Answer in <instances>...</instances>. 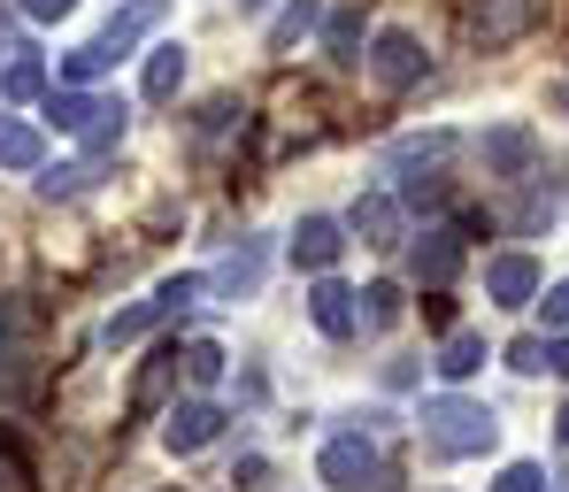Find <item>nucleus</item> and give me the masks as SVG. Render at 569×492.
Segmentation results:
<instances>
[{"label": "nucleus", "instance_id": "f257e3e1", "mask_svg": "<svg viewBox=\"0 0 569 492\" xmlns=\"http://www.w3.org/2000/svg\"><path fill=\"white\" fill-rule=\"evenodd\" d=\"M423 431H431L439 454H485L492 446V415L477 400H431L423 408Z\"/></svg>", "mask_w": 569, "mask_h": 492}, {"label": "nucleus", "instance_id": "f03ea898", "mask_svg": "<svg viewBox=\"0 0 569 492\" xmlns=\"http://www.w3.org/2000/svg\"><path fill=\"white\" fill-rule=\"evenodd\" d=\"M539 23V0H470L462 8V31H470L477 47H508V39H523Z\"/></svg>", "mask_w": 569, "mask_h": 492}, {"label": "nucleus", "instance_id": "7ed1b4c3", "mask_svg": "<svg viewBox=\"0 0 569 492\" xmlns=\"http://www.w3.org/2000/svg\"><path fill=\"white\" fill-rule=\"evenodd\" d=\"M323 478L347 485V492H370L378 485V454H370L362 439H331V446H323Z\"/></svg>", "mask_w": 569, "mask_h": 492}, {"label": "nucleus", "instance_id": "20e7f679", "mask_svg": "<svg viewBox=\"0 0 569 492\" xmlns=\"http://www.w3.org/2000/svg\"><path fill=\"white\" fill-rule=\"evenodd\" d=\"M370 70H378V86L400 93V86H416V78H423V54H416V39H408V31H385L378 54H370Z\"/></svg>", "mask_w": 569, "mask_h": 492}, {"label": "nucleus", "instance_id": "39448f33", "mask_svg": "<svg viewBox=\"0 0 569 492\" xmlns=\"http://www.w3.org/2000/svg\"><path fill=\"white\" fill-rule=\"evenodd\" d=\"M339 247H347V239H339V223H331V215H308V223L292 231V262H300V270H331V262H339Z\"/></svg>", "mask_w": 569, "mask_h": 492}, {"label": "nucleus", "instance_id": "423d86ee", "mask_svg": "<svg viewBox=\"0 0 569 492\" xmlns=\"http://www.w3.org/2000/svg\"><path fill=\"white\" fill-rule=\"evenodd\" d=\"M216 408L208 400H186V408H170V423H162V439H170V454H192V446H208L216 439Z\"/></svg>", "mask_w": 569, "mask_h": 492}, {"label": "nucleus", "instance_id": "0eeeda50", "mask_svg": "<svg viewBox=\"0 0 569 492\" xmlns=\"http://www.w3.org/2000/svg\"><path fill=\"white\" fill-rule=\"evenodd\" d=\"M455 262H462V231H423V247H416V270H423L431 285H447V278H455Z\"/></svg>", "mask_w": 569, "mask_h": 492}, {"label": "nucleus", "instance_id": "6e6552de", "mask_svg": "<svg viewBox=\"0 0 569 492\" xmlns=\"http://www.w3.org/2000/svg\"><path fill=\"white\" fill-rule=\"evenodd\" d=\"M531 293H539V270H531L523 254H508V262H492V300H500V308H523Z\"/></svg>", "mask_w": 569, "mask_h": 492}, {"label": "nucleus", "instance_id": "1a4fd4ad", "mask_svg": "<svg viewBox=\"0 0 569 492\" xmlns=\"http://www.w3.org/2000/svg\"><path fill=\"white\" fill-rule=\"evenodd\" d=\"M308 308H316V323H323L331 339H347V331H355V315H362L347 285H316V293H308Z\"/></svg>", "mask_w": 569, "mask_h": 492}, {"label": "nucleus", "instance_id": "9d476101", "mask_svg": "<svg viewBox=\"0 0 569 492\" xmlns=\"http://www.w3.org/2000/svg\"><path fill=\"white\" fill-rule=\"evenodd\" d=\"M154 16H162V0H139V8H123V16H116V23L100 31V47H108V62H116V54H123V47H131V39H139V31L154 23Z\"/></svg>", "mask_w": 569, "mask_h": 492}, {"label": "nucleus", "instance_id": "9b49d317", "mask_svg": "<svg viewBox=\"0 0 569 492\" xmlns=\"http://www.w3.org/2000/svg\"><path fill=\"white\" fill-rule=\"evenodd\" d=\"M178 78H186V47H154V62H147V93L170 100V93H178Z\"/></svg>", "mask_w": 569, "mask_h": 492}, {"label": "nucleus", "instance_id": "f8f14e48", "mask_svg": "<svg viewBox=\"0 0 569 492\" xmlns=\"http://www.w3.org/2000/svg\"><path fill=\"white\" fill-rule=\"evenodd\" d=\"M100 108H108V100H86V93H54V100H47V116H54V131H86V123H93Z\"/></svg>", "mask_w": 569, "mask_h": 492}, {"label": "nucleus", "instance_id": "ddd939ff", "mask_svg": "<svg viewBox=\"0 0 569 492\" xmlns=\"http://www.w3.org/2000/svg\"><path fill=\"white\" fill-rule=\"evenodd\" d=\"M355 231H362L370 247H392V231H400V215H392V200H362V208H355Z\"/></svg>", "mask_w": 569, "mask_h": 492}, {"label": "nucleus", "instance_id": "4468645a", "mask_svg": "<svg viewBox=\"0 0 569 492\" xmlns=\"http://www.w3.org/2000/svg\"><path fill=\"white\" fill-rule=\"evenodd\" d=\"M0 162H8V170H31V162H39V131H31V123H0Z\"/></svg>", "mask_w": 569, "mask_h": 492}, {"label": "nucleus", "instance_id": "2eb2a0df", "mask_svg": "<svg viewBox=\"0 0 569 492\" xmlns=\"http://www.w3.org/2000/svg\"><path fill=\"white\" fill-rule=\"evenodd\" d=\"M323 39H331V54H339V62H355V47H362V16H355V8H339V16L323 23Z\"/></svg>", "mask_w": 569, "mask_h": 492}, {"label": "nucleus", "instance_id": "dca6fc26", "mask_svg": "<svg viewBox=\"0 0 569 492\" xmlns=\"http://www.w3.org/2000/svg\"><path fill=\"white\" fill-rule=\"evenodd\" d=\"M485 154H492L500 170H523V162H531V139H523V131H492V139H485Z\"/></svg>", "mask_w": 569, "mask_h": 492}, {"label": "nucleus", "instance_id": "f3484780", "mask_svg": "<svg viewBox=\"0 0 569 492\" xmlns=\"http://www.w3.org/2000/svg\"><path fill=\"white\" fill-rule=\"evenodd\" d=\"M254 278H262V254H254V247H247V254H239V262H223V278H216V285H223V293H247V285H254Z\"/></svg>", "mask_w": 569, "mask_h": 492}, {"label": "nucleus", "instance_id": "a211bd4d", "mask_svg": "<svg viewBox=\"0 0 569 492\" xmlns=\"http://www.w3.org/2000/svg\"><path fill=\"white\" fill-rule=\"evenodd\" d=\"M0 86H8V100H31L39 86H47V70H39V62H8V78H0Z\"/></svg>", "mask_w": 569, "mask_h": 492}, {"label": "nucleus", "instance_id": "6ab92c4d", "mask_svg": "<svg viewBox=\"0 0 569 492\" xmlns=\"http://www.w3.org/2000/svg\"><path fill=\"white\" fill-rule=\"evenodd\" d=\"M100 70H108V47H78V54L62 62V78H70V86H86V78H100Z\"/></svg>", "mask_w": 569, "mask_h": 492}, {"label": "nucleus", "instance_id": "aec40b11", "mask_svg": "<svg viewBox=\"0 0 569 492\" xmlns=\"http://www.w3.org/2000/svg\"><path fill=\"white\" fill-rule=\"evenodd\" d=\"M477 362H485V347H477V339H447V362H439V370H447V378H470Z\"/></svg>", "mask_w": 569, "mask_h": 492}, {"label": "nucleus", "instance_id": "412c9836", "mask_svg": "<svg viewBox=\"0 0 569 492\" xmlns=\"http://www.w3.org/2000/svg\"><path fill=\"white\" fill-rule=\"evenodd\" d=\"M308 23H316V0H300V8H284V16H278V31H270V39H278V47H292V39H300Z\"/></svg>", "mask_w": 569, "mask_h": 492}, {"label": "nucleus", "instance_id": "4be33fe9", "mask_svg": "<svg viewBox=\"0 0 569 492\" xmlns=\"http://www.w3.org/2000/svg\"><path fill=\"white\" fill-rule=\"evenodd\" d=\"M370 308H362V323H392V315H400V293H392V285H370Z\"/></svg>", "mask_w": 569, "mask_h": 492}, {"label": "nucleus", "instance_id": "5701e85b", "mask_svg": "<svg viewBox=\"0 0 569 492\" xmlns=\"http://www.w3.org/2000/svg\"><path fill=\"white\" fill-rule=\"evenodd\" d=\"M86 178H93V170H86V162H78V170H47V178H39V193L54 200V193H78V185H86Z\"/></svg>", "mask_w": 569, "mask_h": 492}, {"label": "nucleus", "instance_id": "b1692460", "mask_svg": "<svg viewBox=\"0 0 569 492\" xmlns=\"http://www.w3.org/2000/svg\"><path fill=\"white\" fill-rule=\"evenodd\" d=\"M178 362H186L192 378H200V385H208V378H216V370H223V354H216V347H186V354H178Z\"/></svg>", "mask_w": 569, "mask_h": 492}, {"label": "nucleus", "instance_id": "393cba45", "mask_svg": "<svg viewBox=\"0 0 569 492\" xmlns=\"http://www.w3.org/2000/svg\"><path fill=\"white\" fill-rule=\"evenodd\" d=\"M508 362H516V370H547V347H539V339H523V347H516Z\"/></svg>", "mask_w": 569, "mask_h": 492}, {"label": "nucleus", "instance_id": "a878e982", "mask_svg": "<svg viewBox=\"0 0 569 492\" xmlns=\"http://www.w3.org/2000/svg\"><path fill=\"white\" fill-rule=\"evenodd\" d=\"M0 492H23V462L16 454H0Z\"/></svg>", "mask_w": 569, "mask_h": 492}, {"label": "nucleus", "instance_id": "bb28decb", "mask_svg": "<svg viewBox=\"0 0 569 492\" xmlns=\"http://www.w3.org/2000/svg\"><path fill=\"white\" fill-rule=\"evenodd\" d=\"M547 323H569V285H555V293H547Z\"/></svg>", "mask_w": 569, "mask_h": 492}, {"label": "nucleus", "instance_id": "cd10ccee", "mask_svg": "<svg viewBox=\"0 0 569 492\" xmlns=\"http://www.w3.org/2000/svg\"><path fill=\"white\" fill-rule=\"evenodd\" d=\"M23 16H70V0H23Z\"/></svg>", "mask_w": 569, "mask_h": 492}, {"label": "nucleus", "instance_id": "c85d7f7f", "mask_svg": "<svg viewBox=\"0 0 569 492\" xmlns=\"http://www.w3.org/2000/svg\"><path fill=\"white\" fill-rule=\"evenodd\" d=\"M547 370H562V378H569V339H562V347H547Z\"/></svg>", "mask_w": 569, "mask_h": 492}, {"label": "nucleus", "instance_id": "c756f323", "mask_svg": "<svg viewBox=\"0 0 569 492\" xmlns=\"http://www.w3.org/2000/svg\"><path fill=\"white\" fill-rule=\"evenodd\" d=\"M562 439H569V408H562Z\"/></svg>", "mask_w": 569, "mask_h": 492}, {"label": "nucleus", "instance_id": "7c9ffc66", "mask_svg": "<svg viewBox=\"0 0 569 492\" xmlns=\"http://www.w3.org/2000/svg\"><path fill=\"white\" fill-rule=\"evenodd\" d=\"M0 331H8V315H0Z\"/></svg>", "mask_w": 569, "mask_h": 492}, {"label": "nucleus", "instance_id": "2f4dec72", "mask_svg": "<svg viewBox=\"0 0 569 492\" xmlns=\"http://www.w3.org/2000/svg\"><path fill=\"white\" fill-rule=\"evenodd\" d=\"M562 492H569V485H562Z\"/></svg>", "mask_w": 569, "mask_h": 492}]
</instances>
